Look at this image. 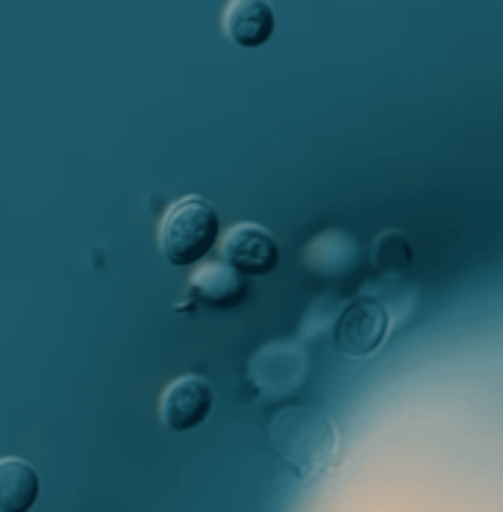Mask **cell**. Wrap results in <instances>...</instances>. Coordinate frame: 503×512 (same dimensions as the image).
Masks as SVG:
<instances>
[{
    "label": "cell",
    "mask_w": 503,
    "mask_h": 512,
    "mask_svg": "<svg viewBox=\"0 0 503 512\" xmlns=\"http://www.w3.org/2000/svg\"><path fill=\"white\" fill-rule=\"evenodd\" d=\"M271 442L303 480L318 477L336 457V430L321 412L309 407H286L271 418Z\"/></svg>",
    "instance_id": "6da1fadb"
},
{
    "label": "cell",
    "mask_w": 503,
    "mask_h": 512,
    "mask_svg": "<svg viewBox=\"0 0 503 512\" xmlns=\"http://www.w3.org/2000/svg\"><path fill=\"white\" fill-rule=\"evenodd\" d=\"M277 12L271 0H227L221 9V30L239 48H262L274 36Z\"/></svg>",
    "instance_id": "8992f818"
},
{
    "label": "cell",
    "mask_w": 503,
    "mask_h": 512,
    "mask_svg": "<svg viewBox=\"0 0 503 512\" xmlns=\"http://www.w3.org/2000/svg\"><path fill=\"white\" fill-rule=\"evenodd\" d=\"M218 236H221L218 209L201 195H186L174 201L165 209L159 230H156L159 254L174 268L198 265L203 256L215 248Z\"/></svg>",
    "instance_id": "7a4b0ae2"
},
{
    "label": "cell",
    "mask_w": 503,
    "mask_h": 512,
    "mask_svg": "<svg viewBox=\"0 0 503 512\" xmlns=\"http://www.w3.org/2000/svg\"><path fill=\"white\" fill-rule=\"evenodd\" d=\"M39 471L21 457H0V512H27L39 501Z\"/></svg>",
    "instance_id": "ba28073f"
},
{
    "label": "cell",
    "mask_w": 503,
    "mask_h": 512,
    "mask_svg": "<svg viewBox=\"0 0 503 512\" xmlns=\"http://www.w3.org/2000/svg\"><path fill=\"white\" fill-rule=\"evenodd\" d=\"M189 295L209 307L230 309L248 298V283L230 265H203L189 280Z\"/></svg>",
    "instance_id": "52a82bcc"
},
{
    "label": "cell",
    "mask_w": 503,
    "mask_h": 512,
    "mask_svg": "<svg viewBox=\"0 0 503 512\" xmlns=\"http://www.w3.org/2000/svg\"><path fill=\"white\" fill-rule=\"evenodd\" d=\"M389 333V312L374 298H356L336 324V345L345 357H371Z\"/></svg>",
    "instance_id": "5b68a950"
},
{
    "label": "cell",
    "mask_w": 503,
    "mask_h": 512,
    "mask_svg": "<svg viewBox=\"0 0 503 512\" xmlns=\"http://www.w3.org/2000/svg\"><path fill=\"white\" fill-rule=\"evenodd\" d=\"M221 256L224 262L248 277L271 274L280 262V245L262 224H233L221 239Z\"/></svg>",
    "instance_id": "277c9868"
},
{
    "label": "cell",
    "mask_w": 503,
    "mask_h": 512,
    "mask_svg": "<svg viewBox=\"0 0 503 512\" xmlns=\"http://www.w3.org/2000/svg\"><path fill=\"white\" fill-rule=\"evenodd\" d=\"M215 404V392L201 374H183L171 380L159 398V421L174 433L198 430L209 418Z\"/></svg>",
    "instance_id": "3957f363"
}]
</instances>
